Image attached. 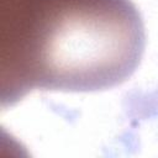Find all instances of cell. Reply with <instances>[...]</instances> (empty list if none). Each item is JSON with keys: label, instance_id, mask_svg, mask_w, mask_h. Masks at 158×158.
Listing matches in <instances>:
<instances>
[{"label": "cell", "instance_id": "6da1fadb", "mask_svg": "<svg viewBox=\"0 0 158 158\" xmlns=\"http://www.w3.org/2000/svg\"><path fill=\"white\" fill-rule=\"evenodd\" d=\"M144 38L131 0H0V106L35 89L120 85L137 69Z\"/></svg>", "mask_w": 158, "mask_h": 158}]
</instances>
